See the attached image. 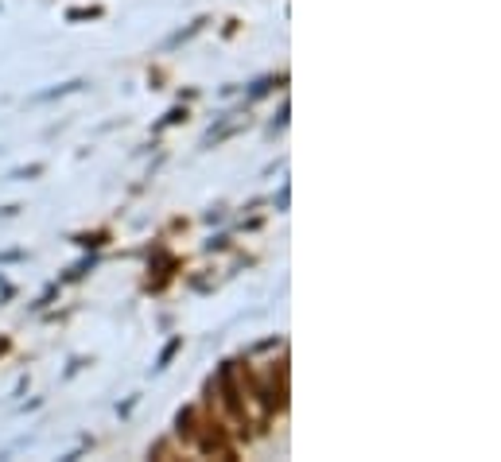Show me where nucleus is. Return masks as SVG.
Segmentation results:
<instances>
[{"mask_svg": "<svg viewBox=\"0 0 501 462\" xmlns=\"http://www.w3.org/2000/svg\"><path fill=\"white\" fill-rule=\"evenodd\" d=\"M179 346H183V338H172V342H167V346H164V353H159V365H156V369H164V365L175 358V350H179Z\"/></svg>", "mask_w": 501, "mask_h": 462, "instance_id": "1", "label": "nucleus"}]
</instances>
